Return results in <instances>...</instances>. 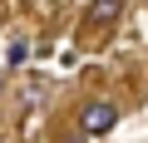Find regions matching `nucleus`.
<instances>
[{
    "mask_svg": "<svg viewBox=\"0 0 148 143\" xmlns=\"http://www.w3.org/2000/svg\"><path fill=\"white\" fill-rule=\"evenodd\" d=\"M119 123V109L109 104V99H94L89 109H84V133H109Z\"/></svg>",
    "mask_w": 148,
    "mask_h": 143,
    "instance_id": "f257e3e1",
    "label": "nucleus"
},
{
    "mask_svg": "<svg viewBox=\"0 0 148 143\" xmlns=\"http://www.w3.org/2000/svg\"><path fill=\"white\" fill-rule=\"evenodd\" d=\"M119 15H123V0H89L84 25H94V30H99V25H114Z\"/></svg>",
    "mask_w": 148,
    "mask_h": 143,
    "instance_id": "f03ea898",
    "label": "nucleus"
},
{
    "mask_svg": "<svg viewBox=\"0 0 148 143\" xmlns=\"http://www.w3.org/2000/svg\"><path fill=\"white\" fill-rule=\"evenodd\" d=\"M64 143H84V138H64Z\"/></svg>",
    "mask_w": 148,
    "mask_h": 143,
    "instance_id": "20e7f679",
    "label": "nucleus"
},
{
    "mask_svg": "<svg viewBox=\"0 0 148 143\" xmlns=\"http://www.w3.org/2000/svg\"><path fill=\"white\" fill-rule=\"evenodd\" d=\"M25 54H30V44H25V40H15V44H10V64H20Z\"/></svg>",
    "mask_w": 148,
    "mask_h": 143,
    "instance_id": "7ed1b4c3",
    "label": "nucleus"
}]
</instances>
